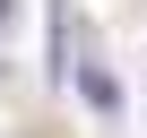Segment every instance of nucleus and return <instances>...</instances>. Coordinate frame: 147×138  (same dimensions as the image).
<instances>
[{"label":"nucleus","instance_id":"f257e3e1","mask_svg":"<svg viewBox=\"0 0 147 138\" xmlns=\"http://www.w3.org/2000/svg\"><path fill=\"white\" fill-rule=\"evenodd\" d=\"M78 86H87V104H104V112H113V104H121V86H113V78H104V69H78Z\"/></svg>","mask_w":147,"mask_h":138},{"label":"nucleus","instance_id":"f03ea898","mask_svg":"<svg viewBox=\"0 0 147 138\" xmlns=\"http://www.w3.org/2000/svg\"><path fill=\"white\" fill-rule=\"evenodd\" d=\"M9 17H18V0H0V26H9Z\"/></svg>","mask_w":147,"mask_h":138}]
</instances>
